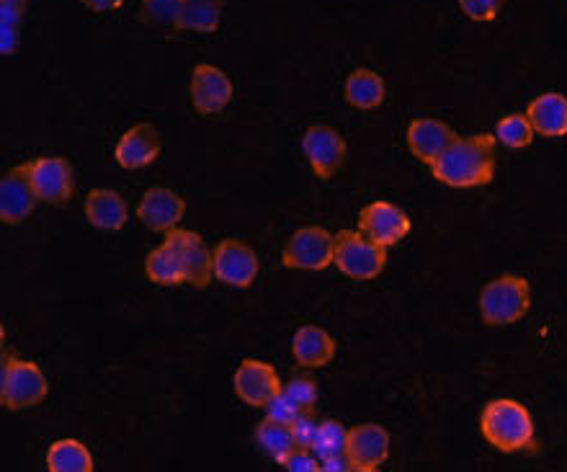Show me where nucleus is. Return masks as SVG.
<instances>
[{
  "instance_id": "obj_1",
  "label": "nucleus",
  "mask_w": 567,
  "mask_h": 472,
  "mask_svg": "<svg viewBox=\"0 0 567 472\" xmlns=\"http://www.w3.org/2000/svg\"><path fill=\"white\" fill-rule=\"evenodd\" d=\"M495 135L456 137L452 145L431 163L436 181L452 188H480L487 186L495 176Z\"/></svg>"
},
{
  "instance_id": "obj_2",
  "label": "nucleus",
  "mask_w": 567,
  "mask_h": 472,
  "mask_svg": "<svg viewBox=\"0 0 567 472\" xmlns=\"http://www.w3.org/2000/svg\"><path fill=\"white\" fill-rule=\"evenodd\" d=\"M480 431L498 452H529L537 444L532 413L514 398H495L480 415Z\"/></svg>"
},
{
  "instance_id": "obj_3",
  "label": "nucleus",
  "mask_w": 567,
  "mask_h": 472,
  "mask_svg": "<svg viewBox=\"0 0 567 472\" xmlns=\"http://www.w3.org/2000/svg\"><path fill=\"white\" fill-rule=\"evenodd\" d=\"M532 308V287L518 274H503V277L487 281L480 293V315L487 326H511L526 318Z\"/></svg>"
},
{
  "instance_id": "obj_4",
  "label": "nucleus",
  "mask_w": 567,
  "mask_h": 472,
  "mask_svg": "<svg viewBox=\"0 0 567 472\" xmlns=\"http://www.w3.org/2000/svg\"><path fill=\"white\" fill-rule=\"evenodd\" d=\"M47 396H50V382L37 361L6 353L0 369V400L8 411H27L44 403Z\"/></svg>"
},
{
  "instance_id": "obj_5",
  "label": "nucleus",
  "mask_w": 567,
  "mask_h": 472,
  "mask_svg": "<svg viewBox=\"0 0 567 472\" xmlns=\"http://www.w3.org/2000/svg\"><path fill=\"white\" fill-rule=\"evenodd\" d=\"M338 271L349 279L369 281L388 269V248L374 243L361 230H341L336 235V261Z\"/></svg>"
},
{
  "instance_id": "obj_6",
  "label": "nucleus",
  "mask_w": 567,
  "mask_h": 472,
  "mask_svg": "<svg viewBox=\"0 0 567 472\" xmlns=\"http://www.w3.org/2000/svg\"><path fill=\"white\" fill-rule=\"evenodd\" d=\"M336 261V235L326 227H299L284 246L281 264L295 271H326Z\"/></svg>"
},
{
  "instance_id": "obj_7",
  "label": "nucleus",
  "mask_w": 567,
  "mask_h": 472,
  "mask_svg": "<svg viewBox=\"0 0 567 472\" xmlns=\"http://www.w3.org/2000/svg\"><path fill=\"white\" fill-rule=\"evenodd\" d=\"M302 153L315 176L328 181L343 168L349 145H346L341 132L330 127V124H312L302 135Z\"/></svg>"
},
{
  "instance_id": "obj_8",
  "label": "nucleus",
  "mask_w": 567,
  "mask_h": 472,
  "mask_svg": "<svg viewBox=\"0 0 567 472\" xmlns=\"http://www.w3.org/2000/svg\"><path fill=\"white\" fill-rule=\"evenodd\" d=\"M165 243L176 250L181 264H184L186 285L207 289L215 279V250L207 248L202 235L184 230V227H173V230L165 233Z\"/></svg>"
},
{
  "instance_id": "obj_9",
  "label": "nucleus",
  "mask_w": 567,
  "mask_h": 472,
  "mask_svg": "<svg viewBox=\"0 0 567 472\" xmlns=\"http://www.w3.org/2000/svg\"><path fill=\"white\" fill-rule=\"evenodd\" d=\"M261 261L248 243L238 238H225L215 248V279L227 287L246 289L258 279Z\"/></svg>"
},
{
  "instance_id": "obj_10",
  "label": "nucleus",
  "mask_w": 567,
  "mask_h": 472,
  "mask_svg": "<svg viewBox=\"0 0 567 472\" xmlns=\"http://www.w3.org/2000/svg\"><path fill=\"white\" fill-rule=\"evenodd\" d=\"M39 199L34 181H31L29 163L16 165L0 178V219L6 225H21L34 215Z\"/></svg>"
},
{
  "instance_id": "obj_11",
  "label": "nucleus",
  "mask_w": 567,
  "mask_h": 472,
  "mask_svg": "<svg viewBox=\"0 0 567 472\" xmlns=\"http://www.w3.org/2000/svg\"><path fill=\"white\" fill-rule=\"evenodd\" d=\"M235 396L250 408H266L269 400H274L281 392L284 382L279 380V372L269 361L261 359H243L238 372L233 377Z\"/></svg>"
},
{
  "instance_id": "obj_12",
  "label": "nucleus",
  "mask_w": 567,
  "mask_h": 472,
  "mask_svg": "<svg viewBox=\"0 0 567 472\" xmlns=\"http://www.w3.org/2000/svg\"><path fill=\"white\" fill-rule=\"evenodd\" d=\"M29 168L39 199L44 204H54V207H62V204L70 202V196L75 192V173L65 157L42 155L31 161Z\"/></svg>"
},
{
  "instance_id": "obj_13",
  "label": "nucleus",
  "mask_w": 567,
  "mask_h": 472,
  "mask_svg": "<svg viewBox=\"0 0 567 472\" xmlns=\"http://www.w3.org/2000/svg\"><path fill=\"white\" fill-rule=\"evenodd\" d=\"M359 230L369 235L374 243H380V246L390 248L408 238V233L413 230V223L398 204L372 202L359 212Z\"/></svg>"
},
{
  "instance_id": "obj_14",
  "label": "nucleus",
  "mask_w": 567,
  "mask_h": 472,
  "mask_svg": "<svg viewBox=\"0 0 567 472\" xmlns=\"http://www.w3.org/2000/svg\"><path fill=\"white\" fill-rule=\"evenodd\" d=\"M233 81L223 68L204 62L192 70V104L199 114L225 112L233 101Z\"/></svg>"
},
{
  "instance_id": "obj_15",
  "label": "nucleus",
  "mask_w": 567,
  "mask_h": 472,
  "mask_svg": "<svg viewBox=\"0 0 567 472\" xmlns=\"http://www.w3.org/2000/svg\"><path fill=\"white\" fill-rule=\"evenodd\" d=\"M346 454L357 472H377L390 458V431L380 423H361L349 429Z\"/></svg>"
},
{
  "instance_id": "obj_16",
  "label": "nucleus",
  "mask_w": 567,
  "mask_h": 472,
  "mask_svg": "<svg viewBox=\"0 0 567 472\" xmlns=\"http://www.w3.org/2000/svg\"><path fill=\"white\" fill-rule=\"evenodd\" d=\"M186 215V202L184 196L173 188L153 186L147 188L137 204V217L147 230L155 233H168L173 227H178L181 219Z\"/></svg>"
},
{
  "instance_id": "obj_17",
  "label": "nucleus",
  "mask_w": 567,
  "mask_h": 472,
  "mask_svg": "<svg viewBox=\"0 0 567 472\" xmlns=\"http://www.w3.org/2000/svg\"><path fill=\"white\" fill-rule=\"evenodd\" d=\"M161 151H163V140L155 124L140 122L120 137L114 157L124 171H142L161 157Z\"/></svg>"
},
{
  "instance_id": "obj_18",
  "label": "nucleus",
  "mask_w": 567,
  "mask_h": 472,
  "mask_svg": "<svg viewBox=\"0 0 567 472\" xmlns=\"http://www.w3.org/2000/svg\"><path fill=\"white\" fill-rule=\"evenodd\" d=\"M405 140H408V147H411V153L419 157V161L431 165L449 145L454 143L456 135L449 124L431 120V116H423V120L411 122Z\"/></svg>"
},
{
  "instance_id": "obj_19",
  "label": "nucleus",
  "mask_w": 567,
  "mask_h": 472,
  "mask_svg": "<svg viewBox=\"0 0 567 472\" xmlns=\"http://www.w3.org/2000/svg\"><path fill=\"white\" fill-rule=\"evenodd\" d=\"M85 217L89 223L96 227V230L116 233L127 225L130 219V207L124 202V196L114 188H93V192L85 196Z\"/></svg>"
},
{
  "instance_id": "obj_20",
  "label": "nucleus",
  "mask_w": 567,
  "mask_h": 472,
  "mask_svg": "<svg viewBox=\"0 0 567 472\" xmlns=\"http://www.w3.org/2000/svg\"><path fill=\"white\" fill-rule=\"evenodd\" d=\"M291 353H295L297 365L307 369L328 367L336 357V341L328 330L318 326H302L291 336Z\"/></svg>"
},
{
  "instance_id": "obj_21",
  "label": "nucleus",
  "mask_w": 567,
  "mask_h": 472,
  "mask_svg": "<svg viewBox=\"0 0 567 472\" xmlns=\"http://www.w3.org/2000/svg\"><path fill=\"white\" fill-rule=\"evenodd\" d=\"M532 127L542 137L567 135V96L563 93H542L526 109Z\"/></svg>"
},
{
  "instance_id": "obj_22",
  "label": "nucleus",
  "mask_w": 567,
  "mask_h": 472,
  "mask_svg": "<svg viewBox=\"0 0 567 472\" xmlns=\"http://www.w3.org/2000/svg\"><path fill=\"white\" fill-rule=\"evenodd\" d=\"M343 99L349 101L353 109H361V112H372V109L382 106L384 99H388V85H384V78L369 68H359L346 78L343 85Z\"/></svg>"
},
{
  "instance_id": "obj_23",
  "label": "nucleus",
  "mask_w": 567,
  "mask_h": 472,
  "mask_svg": "<svg viewBox=\"0 0 567 472\" xmlns=\"http://www.w3.org/2000/svg\"><path fill=\"white\" fill-rule=\"evenodd\" d=\"M225 0H181V13L176 29L181 31H199L212 34L223 23Z\"/></svg>"
},
{
  "instance_id": "obj_24",
  "label": "nucleus",
  "mask_w": 567,
  "mask_h": 472,
  "mask_svg": "<svg viewBox=\"0 0 567 472\" xmlns=\"http://www.w3.org/2000/svg\"><path fill=\"white\" fill-rule=\"evenodd\" d=\"M93 454L81 439H58L47 450V470L50 472H93Z\"/></svg>"
},
{
  "instance_id": "obj_25",
  "label": "nucleus",
  "mask_w": 567,
  "mask_h": 472,
  "mask_svg": "<svg viewBox=\"0 0 567 472\" xmlns=\"http://www.w3.org/2000/svg\"><path fill=\"white\" fill-rule=\"evenodd\" d=\"M145 274H147V279L153 281V285H163V287L186 285L184 264H181L178 254L165 240H163L161 248L150 250V254H147Z\"/></svg>"
},
{
  "instance_id": "obj_26",
  "label": "nucleus",
  "mask_w": 567,
  "mask_h": 472,
  "mask_svg": "<svg viewBox=\"0 0 567 472\" xmlns=\"http://www.w3.org/2000/svg\"><path fill=\"white\" fill-rule=\"evenodd\" d=\"M256 444L269 454L271 460H277L279 465L297 450L295 434H291V423H281L274 419H264L256 429Z\"/></svg>"
},
{
  "instance_id": "obj_27",
  "label": "nucleus",
  "mask_w": 567,
  "mask_h": 472,
  "mask_svg": "<svg viewBox=\"0 0 567 472\" xmlns=\"http://www.w3.org/2000/svg\"><path fill=\"white\" fill-rule=\"evenodd\" d=\"M534 135H537V132H534L526 114H508L495 124V140H498L501 145L511 147V151H524V147H529L534 143Z\"/></svg>"
},
{
  "instance_id": "obj_28",
  "label": "nucleus",
  "mask_w": 567,
  "mask_h": 472,
  "mask_svg": "<svg viewBox=\"0 0 567 472\" xmlns=\"http://www.w3.org/2000/svg\"><path fill=\"white\" fill-rule=\"evenodd\" d=\"M346 447H349V429L336 419L320 421V431L312 444V452L318 454L320 460H328L336 458V454H346Z\"/></svg>"
},
{
  "instance_id": "obj_29",
  "label": "nucleus",
  "mask_w": 567,
  "mask_h": 472,
  "mask_svg": "<svg viewBox=\"0 0 567 472\" xmlns=\"http://www.w3.org/2000/svg\"><path fill=\"white\" fill-rule=\"evenodd\" d=\"M181 0H142V19L157 27H176Z\"/></svg>"
},
{
  "instance_id": "obj_30",
  "label": "nucleus",
  "mask_w": 567,
  "mask_h": 472,
  "mask_svg": "<svg viewBox=\"0 0 567 472\" xmlns=\"http://www.w3.org/2000/svg\"><path fill=\"white\" fill-rule=\"evenodd\" d=\"M284 392L295 400L299 411H315V406H318V384L310 377H295V380H289L284 384Z\"/></svg>"
},
{
  "instance_id": "obj_31",
  "label": "nucleus",
  "mask_w": 567,
  "mask_h": 472,
  "mask_svg": "<svg viewBox=\"0 0 567 472\" xmlns=\"http://www.w3.org/2000/svg\"><path fill=\"white\" fill-rule=\"evenodd\" d=\"M456 3H460L462 13L467 16L470 21L487 23L498 19V13L503 11V3H506V0H456Z\"/></svg>"
},
{
  "instance_id": "obj_32",
  "label": "nucleus",
  "mask_w": 567,
  "mask_h": 472,
  "mask_svg": "<svg viewBox=\"0 0 567 472\" xmlns=\"http://www.w3.org/2000/svg\"><path fill=\"white\" fill-rule=\"evenodd\" d=\"M320 431V419L315 411H302L297 415V421L291 423V434H295L297 447H305V450H312L315 439H318Z\"/></svg>"
},
{
  "instance_id": "obj_33",
  "label": "nucleus",
  "mask_w": 567,
  "mask_h": 472,
  "mask_svg": "<svg viewBox=\"0 0 567 472\" xmlns=\"http://www.w3.org/2000/svg\"><path fill=\"white\" fill-rule=\"evenodd\" d=\"M264 411H266V419H274V421H281V423H295L297 415L302 413L297 408L295 400H291L287 392H284V388H281L277 398L269 400V406H266Z\"/></svg>"
},
{
  "instance_id": "obj_34",
  "label": "nucleus",
  "mask_w": 567,
  "mask_h": 472,
  "mask_svg": "<svg viewBox=\"0 0 567 472\" xmlns=\"http://www.w3.org/2000/svg\"><path fill=\"white\" fill-rule=\"evenodd\" d=\"M281 468L289 472H322V460L312 450L297 447V450L281 462Z\"/></svg>"
},
{
  "instance_id": "obj_35",
  "label": "nucleus",
  "mask_w": 567,
  "mask_h": 472,
  "mask_svg": "<svg viewBox=\"0 0 567 472\" xmlns=\"http://www.w3.org/2000/svg\"><path fill=\"white\" fill-rule=\"evenodd\" d=\"M19 50V27H13V23H0V52L6 54H13Z\"/></svg>"
},
{
  "instance_id": "obj_36",
  "label": "nucleus",
  "mask_w": 567,
  "mask_h": 472,
  "mask_svg": "<svg viewBox=\"0 0 567 472\" xmlns=\"http://www.w3.org/2000/svg\"><path fill=\"white\" fill-rule=\"evenodd\" d=\"M322 472H357L353 470V462L349 454H336V458L322 460Z\"/></svg>"
},
{
  "instance_id": "obj_37",
  "label": "nucleus",
  "mask_w": 567,
  "mask_h": 472,
  "mask_svg": "<svg viewBox=\"0 0 567 472\" xmlns=\"http://www.w3.org/2000/svg\"><path fill=\"white\" fill-rule=\"evenodd\" d=\"M81 3L93 13H109L124 6V0H81Z\"/></svg>"
}]
</instances>
